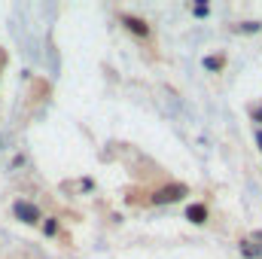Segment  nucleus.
I'll use <instances>...</instances> for the list:
<instances>
[{
	"label": "nucleus",
	"mask_w": 262,
	"mask_h": 259,
	"mask_svg": "<svg viewBox=\"0 0 262 259\" xmlns=\"http://www.w3.org/2000/svg\"><path fill=\"white\" fill-rule=\"evenodd\" d=\"M12 217H15V220H21L25 226H37V223L43 220L40 207H37V204H31V201H25V198H18V201L12 204Z\"/></svg>",
	"instance_id": "f257e3e1"
},
{
	"label": "nucleus",
	"mask_w": 262,
	"mask_h": 259,
	"mask_svg": "<svg viewBox=\"0 0 262 259\" xmlns=\"http://www.w3.org/2000/svg\"><path fill=\"white\" fill-rule=\"evenodd\" d=\"M119 21H122V28H125L128 34H134L137 40H149V37H152V31H149V25H146L143 18H137V15H131V12H122V15H119Z\"/></svg>",
	"instance_id": "f03ea898"
},
{
	"label": "nucleus",
	"mask_w": 262,
	"mask_h": 259,
	"mask_svg": "<svg viewBox=\"0 0 262 259\" xmlns=\"http://www.w3.org/2000/svg\"><path fill=\"white\" fill-rule=\"evenodd\" d=\"M183 195H189V189L183 183H171V186H162L152 192V204H171V201H180Z\"/></svg>",
	"instance_id": "7ed1b4c3"
},
{
	"label": "nucleus",
	"mask_w": 262,
	"mask_h": 259,
	"mask_svg": "<svg viewBox=\"0 0 262 259\" xmlns=\"http://www.w3.org/2000/svg\"><path fill=\"white\" fill-rule=\"evenodd\" d=\"M241 253L244 256H250V259H262V232H253V235H247L241 244Z\"/></svg>",
	"instance_id": "20e7f679"
},
{
	"label": "nucleus",
	"mask_w": 262,
	"mask_h": 259,
	"mask_svg": "<svg viewBox=\"0 0 262 259\" xmlns=\"http://www.w3.org/2000/svg\"><path fill=\"white\" fill-rule=\"evenodd\" d=\"M207 217H210V210H207V204H189L186 207V220H192V223H207Z\"/></svg>",
	"instance_id": "39448f33"
},
{
	"label": "nucleus",
	"mask_w": 262,
	"mask_h": 259,
	"mask_svg": "<svg viewBox=\"0 0 262 259\" xmlns=\"http://www.w3.org/2000/svg\"><path fill=\"white\" fill-rule=\"evenodd\" d=\"M232 31H238V34H259L262 21H244V25H235Z\"/></svg>",
	"instance_id": "423d86ee"
},
{
	"label": "nucleus",
	"mask_w": 262,
	"mask_h": 259,
	"mask_svg": "<svg viewBox=\"0 0 262 259\" xmlns=\"http://www.w3.org/2000/svg\"><path fill=\"white\" fill-rule=\"evenodd\" d=\"M223 64H226L223 55H207L204 58V70H223Z\"/></svg>",
	"instance_id": "0eeeda50"
},
{
	"label": "nucleus",
	"mask_w": 262,
	"mask_h": 259,
	"mask_svg": "<svg viewBox=\"0 0 262 259\" xmlns=\"http://www.w3.org/2000/svg\"><path fill=\"white\" fill-rule=\"evenodd\" d=\"M43 235H49V238L58 235V220H55V217H46V223H43Z\"/></svg>",
	"instance_id": "6e6552de"
},
{
	"label": "nucleus",
	"mask_w": 262,
	"mask_h": 259,
	"mask_svg": "<svg viewBox=\"0 0 262 259\" xmlns=\"http://www.w3.org/2000/svg\"><path fill=\"white\" fill-rule=\"evenodd\" d=\"M192 15H207V6H204V3H198V6H192Z\"/></svg>",
	"instance_id": "1a4fd4ad"
},
{
	"label": "nucleus",
	"mask_w": 262,
	"mask_h": 259,
	"mask_svg": "<svg viewBox=\"0 0 262 259\" xmlns=\"http://www.w3.org/2000/svg\"><path fill=\"white\" fill-rule=\"evenodd\" d=\"M250 113H253V119H256V122H262V107H253Z\"/></svg>",
	"instance_id": "9d476101"
},
{
	"label": "nucleus",
	"mask_w": 262,
	"mask_h": 259,
	"mask_svg": "<svg viewBox=\"0 0 262 259\" xmlns=\"http://www.w3.org/2000/svg\"><path fill=\"white\" fill-rule=\"evenodd\" d=\"M256 143H259V149H262V128L256 131Z\"/></svg>",
	"instance_id": "9b49d317"
}]
</instances>
